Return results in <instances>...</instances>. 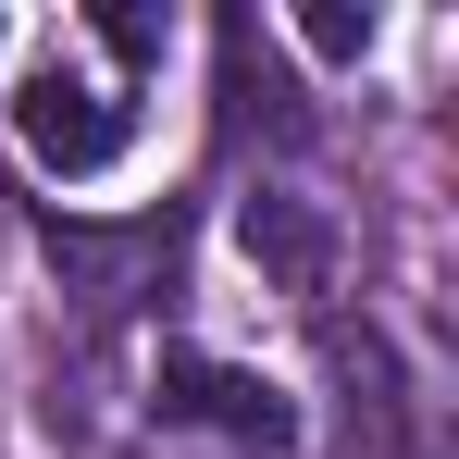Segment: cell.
Segmentation results:
<instances>
[{"mask_svg":"<svg viewBox=\"0 0 459 459\" xmlns=\"http://www.w3.org/2000/svg\"><path fill=\"white\" fill-rule=\"evenodd\" d=\"M13 137H25V161H38V174L87 186L100 161L125 150V100L87 75L75 50H50V63H25V87H13Z\"/></svg>","mask_w":459,"mask_h":459,"instance_id":"obj_1","label":"cell"},{"mask_svg":"<svg viewBox=\"0 0 459 459\" xmlns=\"http://www.w3.org/2000/svg\"><path fill=\"white\" fill-rule=\"evenodd\" d=\"M161 397H174L186 422L236 435V447H299V410H286V385L236 373V360H199V348H174V360H161Z\"/></svg>","mask_w":459,"mask_h":459,"instance_id":"obj_2","label":"cell"},{"mask_svg":"<svg viewBox=\"0 0 459 459\" xmlns=\"http://www.w3.org/2000/svg\"><path fill=\"white\" fill-rule=\"evenodd\" d=\"M299 38L323 50V63H360V50H373V0H360V13H348V0H310V13H299Z\"/></svg>","mask_w":459,"mask_h":459,"instance_id":"obj_3","label":"cell"},{"mask_svg":"<svg viewBox=\"0 0 459 459\" xmlns=\"http://www.w3.org/2000/svg\"><path fill=\"white\" fill-rule=\"evenodd\" d=\"M100 38H112V50H137V63H150V50H161V13H137V0H112V13H100Z\"/></svg>","mask_w":459,"mask_h":459,"instance_id":"obj_4","label":"cell"}]
</instances>
